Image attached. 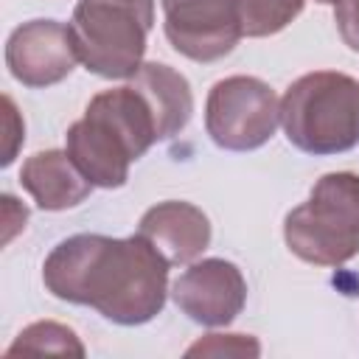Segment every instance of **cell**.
<instances>
[{"instance_id": "1", "label": "cell", "mask_w": 359, "mask_h": 359, "mask_svg": "<svg viewBox=\"0 0 359 359\" xmlns=\"http://www.w3.org/2000/svg\"><path fill=\"white\" fill-rule=\"evenodd\" d=\"M168 266L143 233L126 238L79 233L50 250L42 280L53 297L90 306L115 325H143L165 306Z\"/></svg>"}, {"instance_id": "2", "label": "cell", "mask_w": 359, "mask_h": 359, "mask_svg": "<svg viewBox=\"0 0 359 359\" xmlns=\"http://www.w3.org/2000/svg\"><path fill=\"white\" fill-rule=\"evenodd\" d=\"M280 126L306 154L351 151L359 146V81L337 70L300 76L280 98Z\"/></svg>"}, {"instance_id": "3", "label": "cell", "mask_w": 359, "mask_h": 359, "mask_svg": "<svg viewBox=\"0 0 359 359\" xmlns=\"http://www.w3.org/2000/svg\"><path fill=\"white\" fill-rule=\"evenodd\" d=\"M286 247L314 266H342L359 252V174H323L283 219Z\"/></svg>"}, {"instance_id": "4", "label": "cell", "mask_w": 359, "mask_h": 359, "mask_svg": "<svg viewBox=\"0 0 359 359\" xmlns=\"http://www.w3.org/2000/svg\"><path fill=\"white\" fill-rule=\"evenodd\" d=\"M79 62L101 79H132L154 25V0H79L70 17Z\"/></svg>"}, {"instance_id": "5", "label": "cell", "mask_w": 359, "mask_h": 359, "mask_svg": "<svg viewBox=\"0 0 359 359\" xmlns=\"http://www.w3.org/2000/svg\"><path fill=\"white\" fill-rule=\"evenodd\" d=\"M280 126L275 90L255 76H227L216 81L205 101V129L219 149L252 151Z\"/></svg>"}, {"instance_id": "6", "label": "cell", "mask_w": 359, "mask_h": 359, "mask_svg": "<svg viewBox=\"0 0 359 359\" xmlns=\"http://www.w3.org/2000/svg\"><path fill=\"white\" fill-rule=\"evenodd\" d=\"M165 39L191 62L224 59L241 34L238 0H163Z\"/></svg>"}, {"instance_id": "7", "label": "cell", "mask_w": 359, "mask_h": 359, "mask_svg": "<svg viewBox=\"0 0 359 359\" xmlns=\"http://www.w3.org/2000/svg\"><path fill=\"white\" fill-rule=\"evenodd\" d=\"M171 297L188 320L219 328L241 314L247 303V280L233 261L202 258L188 264V269L171 283Z\"/></svg>"}, {"instance_id": "8", "label": "cell", "mask_w": 359, "mask_h": 359, "mask_svg": "<svg viewBox=\"0 0 359 359\" xmlns=\"http://www.w3.org/2000/svg\"><path fill=\"white\" fill-rule=\"evenodd\" d=\"M79 50L70 25L59 20H28L6 42V67L25 87H50L73 73Z\"/></svg>"}, {"instance_id": "9", "label": "cell", "mask_w": 359, "mask_h": 359, "mask_svg": "<svg viewBox=\"0 0 359 359\" xmlns=\"http://www.w3.org/2000/svg\"><path fill=\"white\" fill-rule=\"evenodd\" d=\"M65 151L95 188L126 185L129 165L137 160L123 135L93 109H84V115L70 123L65 135Z\"/></svg>"}, {"instance_id": "10", "label": "cell", "mask_w": 359, "mask_h": 359, "mask_svg": "<svg viewBox=\"0 0 359 359\" xmlns=\"http://www.w3.org/2000/svg\"><path fill=\"white\" fill-rule=\"evenodd\" d=\"M143 233L165 258L171 266L194 264L210 244V219L202 213V208L180 199L157 202L140 216Z\"/></svg>"}, {"instance_id": "11", "label": "cell", "mask_w": 359, "mask_h": 359, "mask_svg": "<svg viewBox=\"0 0 359 359\" xmlns=\"http://www.w3.org/2000/svg\"><path fill=\"white\" fill-rule=\"evenodd\" d=\"M20 185L31 194L36 208L42 210H67L90 196L95 188L67 151L48 149L31 154L20 168Z\"/></svg>"}, {"instance_id": "12", "label": "cell", "mask_w": 359, "mask_h": 359, "mask_svg": "<svg viewBox=\"0 0 359 359\" xmlns=\"http://www.w3.org/2000/svg\"><path fill=\"white\" fill-rule=\"evenodd\" d=\"M129 84L146 95L160 126V140H168L188 126L194 115V93L182 73L163 62H143Z\"/></svg>"}, {"instance_id": "13", "label": "cell", "mask_w": 359, "mask_h": 359, "mask_svg": "<svg viewBox=\"0 0 359 359\" xmlns=\"http://www.w3.org/2000/svg\"><path fill=\"white\" fill-rule=\"evenodd\" d=\"M14 353H73V356H84V345L76 337L73 328L53 323V320H39L31 323L28 328H22L17 334V339L8 345L6 356Z\"/></svg>"}, {"instance_id": "14", "label": "cell", "mask_w": 359, "mask_h": 359, "mask_svg": "<svg viewBox=\"0 0 359 359\" xmlns=\"http://www.w3.org/2000/svg\"><path fill=\"white\" fill-rule=\"evenodd\" d=\"M306 0H238L241 34L261 39L283 31L300 11Z\"/></svg>"}, {"instance_id": "15", "label": "cell", "mask_w": 359, "mask_h": 359, "mask_svg": "<svg viewBox=\"0 0 359 359\" xmlns=\"http://www.w3.org/2000/svg\"><path fill=\"white\" fill-rule=\"evenodd\" d=\"M261 345L250 334H208L194 342L185 356H258Z\"/></svg>"}, {"instance_id": "16", "label": "cell", "mask_w": 359, "mask_h": 359, "mask_svg": "<svg viewBox=\"0 0 359 359\" xmlns=\"http://www.w3.org/2000/svg\"><path fill=\"white\" fill-rule=\"evenodd\" d=\"M3 126H6V143H3V157L0 163L3 165H11L14 157H17V149L22 146L25 140V123L14 107V101L8 95H3Z\"/></svg>"}, {"instance_id": "17", "label": "cell", "mask_w": 359, "mask_h": 359, "mask_svg": "<svg viewBox=\"0 0 359 359\" xmlns=\"http://www.w3.org/2000/svg\"><path fill=\"white\" fill-rule=\"evenodd\" d=\"M334 22L342 42L359 53V0H334Z\"/></svg>"}, {"instance_id": "18", "label": "cell", "mask_w": 359, "mask_h": 359, "mask_svg": "<svg viewBox=\"0 0 359 359\" xmlns=\"http://www.w3.org/2000/svg\"><path fill=\"white\" fill-rule=\"evenodd\" d=\"M314 3H323V6H334V0H314Z\"/></svg>"}]
</instances>
